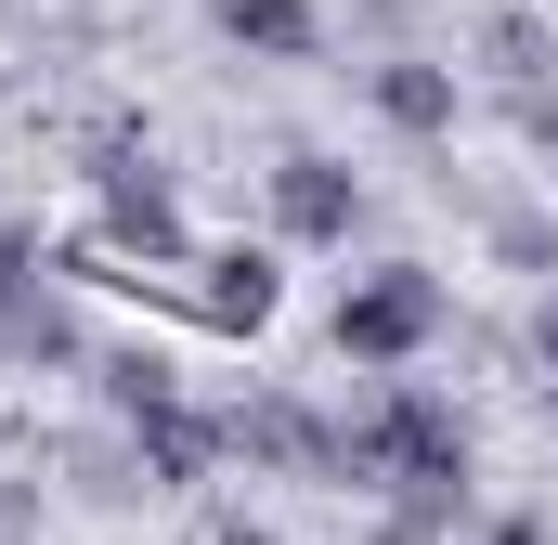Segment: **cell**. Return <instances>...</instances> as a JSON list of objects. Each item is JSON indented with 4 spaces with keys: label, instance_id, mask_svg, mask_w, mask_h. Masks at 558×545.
<instances>
[{
    "label": "cell",
    "instance_id": "6da1fadb",
    "mask_svg": "<svg viewBox=\"0 0 558 545\" xmlns=\"http://www.w3.org/2000/svg\"><path fill=\"white\" fill-rule=\"evenodd\" d=\"M454 338V286L428 261H364L351 286H338V312H325V351L351 364V377H403V364H428Z\"/></svg>",
    "mask_w": 558,
    "mask_h": 545
},
{
    "label": "cell",
    "instance_id": "7a4b0ae2",
    "mask_svg": "<svg viewBox=\"0 0 558 545\" xmlns=\"http://www.w3.org/2000/svg\"><path fill=\"white\" fill-rule=\"evenodd\" d=\"M92 247H105V261H143V272H182L195 247H208V234L182 221V182H169L131 131L92 156Z\"/></svg>",
    "mask_w": 558,
    "mask_h": 545
},
{
    "label": "cell",
    "instance_id": "3957f363",
    "mask_svg": "<svg viewBox=\"0 0 558 545\" xmlns=\"http://www.w3.org/2000/svg\"><path fill=\"white\" fill-rule=\"evenodd\" d=\"M221 428V468H247V481H299V494H338L351 481V441H338V415L299 403V390H247V403H208Z\"/></svg>",
    "mask_w": 558,
    "mask_h": 545
},
{
    "label": "cell",
    "instance_id": "277c9868",
    "mask_svg": "<svg viewBox=\"0 0 558 545\" xmlns=\"http://www.w3.org/2000/svg\"><path fill=\"white\" fill-rule=\"evenodd\" d=\"M0 364L13 377H78L92 364V325H78L65 272H52V247L26 221H0Z\"/></svg>",
    "mask_w": 558,
    "mask_h": 545
},
{
    "label": "cell",
    "instance_id": "5b68a950",
    "mask_svg": "<svg viewBox=\"0 0 558 545\" xmlns=\"http://www.w3.org/2000/svg\"><path fill=\"white\" fill-rule=\"evenodd\" d=\"M274 312H286V247L274 234H234V247H195L182 261V325L195 338L247 351V338H274Z\"/></svg>",
    "mask_w": 558,
    "mask_h": 545
},
{
    "label": "cell",
    "instance_id": "8992f818",
    "mask_svg": "<svg viewBox=\"0 0 558 545\" xmlns=\"http://www.w3.org/2000/svg\"><path fill=\"white\" fill-rule=\"evenodd\" d=\"M260 195H274V247H351V234L377 221L364 169H351V156H325V143H286L274 169H260Z\"/></svg>",
    "mask_w": 558,
    "mask_h": 545
},
{
    "label": "cell",
    "instance_id": "52a82bcc",
    "mask_svg": "<svg viewBox=\"0 0 558 545\" xmlns=\"http://www.w3.org/2000/svg\"><path fill=\"white\" fill-rule=\"evenodd\" d=\"M364 105H377L403 143H454V131H468V78H454V52H377V65H364Z\"/></svg>",
    "mask_w": 558,
    "mask_h": 545
},
{
    "label": "cell",
    "instance_id": "ba28073f",
    "mask_svg": "<svg viewBox=\"0 0 558 545\" xmlns=\"http://www.w3.org/2000/svg\"><path fill=\"white\" fill-rule=\"evenodd\" d=\"M52 468H65V494H78V507H156V468H143V441L118 428V415H105V428H78Z\"/></svg>",
    "mask_w": 558,
    "mask_h": 545
},
{
    "label": "cell",
    "instance_id": "9c48e42d",
    "mask_svg": "<svg viewBox=\"0 0 558 545\" xmlns=\"http://www.w3.org/2000/svg\"><path fill=\"white\" fill-rule=\"evenodd\" d=\"M208 26H221L247 65H312V52H325V0H208Z\"/></svg>",
    "mask_w": 558,
    "mask_h": 545
},
{
    "label": "cell",
    "instance_id": "30bf717a",
    "mask_svg": "<svg viewBox=\"0 0 558 545\" xmlns=\"http://www.w3.org/2000/svg\"><path fill=\"white\" fill-rule=\"evenodd\" d=\"M468 52H481V78H494V92H558V26H546V13H520V0H507V13H481V39H468Z\"/></svg>",
    "mask_w": 558,
    "mask_h": 545
},
{
    "label": "cell",
    "instance_id": "8fae6325",
    "mask_svg": "<svg viewBox=\"0 0 558 545\" xmlns=\"http://www.w3.org/2000/svg\"><path fill=\"white\" fill-rule=\"evenodd\" d=\"M481 247H494L507 272H546L558 286V221L533 208V195H481Z\"/></svg>",
    "mask_w": 558,
    "mask_h": 545
},
{
    "label": "cell",
    "instance_id": "7c38bea8",
    "mask_svg": "<svg viewBox=\"0 0 558 545\" xmlns=\"http://www.w3.org/2000/svg\"><path fill=\"white\" fill-rule=\"evenodd\" d=\"M507 131H520V156L558 182V92H507Z\"/></svg>",
    "mask_w": 558,
    "mask_h": 545
},
{
    "label": "cell",
    "instance_id": "4fadbf2b",
    "mask_svg": "<svg viewBox=\"0 0 558 545\" xmlns=\"http://www.w3.org/2000/svg\"><path fill=\"white\" fill-rule=\"evenodd\" d=\"M364 545H454V520H428V507H377Z\"/></svg>",
    "mask_w": 558,
    "mask_h": 545
},
{
    "label": "cell",
    "instance_id": "5bb4252c",
    "mask_svg": "<svg viewBox=\"0 0 558 545\" xmlns=\"http://www.w3.org/2000/svg\"><path fill=\"white\" fill-rule=\"evenodd\" d=\"M481 545H558V533L533 520V507H507V520H481Z\"/></svg>",
    "mask_w": 558,
    "mask_h": 545
},
{
    "label": "cell",
    "instance_id": "9a60e30c",
    "mask_svg": "<svg viewBox=\"0 0 558 545\" xmlns=\"http://www.w3.org/2000/svg\"><path fill=\"white\" fill-rule=\"evenodd\" d=\"M208 545H274V520H247V507H221V520H208Z\"/></svg>",
    "mask_w": 558,
    "mask_h": 545
},
{
    "label": "cell",
    "instance_id": "2e32d148",
    "mask_svg": "<svg viewBox=\"0 0 558 545\" xmlns=\"http://www.w3.org/2000/svg\"><path fill=\"white\" fill-rule=\"evenodd\" d=\"M533 364L558 377V286H546V312H533Z\"/></svg>",
    "mask_w": 558,
    "mask_h": 545
}]
</instances>
